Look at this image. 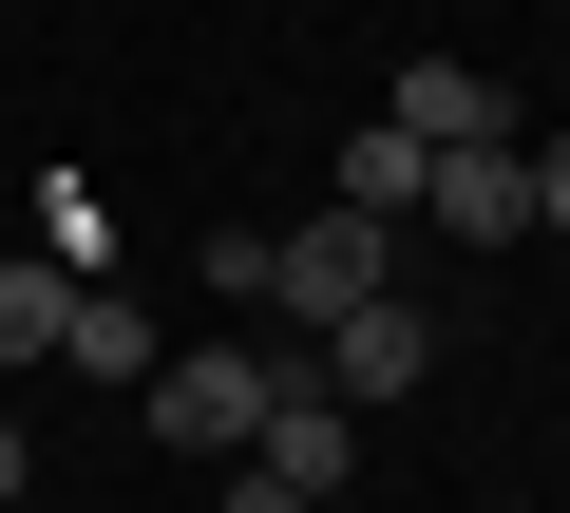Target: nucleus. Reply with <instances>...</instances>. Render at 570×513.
<instances>
[{
    "label": "nucleus",
    "instance_id": "obj_1",
    "mask_svg": "<svg viewBox=\"0 0 570 513\" xmlns=\"http://www.w3.org/2000/svg\"><path fill=\"white\" fill-rule=\"evenodd\" d=\"M266 381H285L266 343H153V381H134V418H153L171 456H247V437H266Z\"/></svg>",
    "mask_w": 570,
    "mask_h": 513
},
{
    "label": "nucleus",
    "instance_id": "obj_2",
    "mask_svg": "<svg viewBox=\"0 0 570 513\" xmlns=\"http://www.w3.org/2000/svg\"><path fill=\"white\" fill-rule=\"evenodd\" d=\"M381 286H400V228H362V209H324V228H266V305L305 324V343H324L343 305H381Z\"/></svg>",
    "mask_w": 570,
    "mask_h": 513
},
{
    "label": "nucleus",
    "instance_id": "obj_3",
    "mask_svg": "<svg viewBox=\"0 0 570 513\" xmlns=\"http://www.w3.org/2000/svg\"><path fill=\"white\" fill-rule=\"evenodd\" d=\"M305 381H324L343 418H362V399H419V381H438V305H400V286H381V305H343Z\"/></svg>",
    "mask_w": 570,
    "mask_h": 513
},
{
    "label": "nucleus",
    "instance_id": "obj_4",
    "mask_svg": "<svg viewBox=\"0 0 570 513\" xmlns=\"http://www.w3.org/2000/svg\"><path fill=\"white\" fill-rule=\"evenodd\" d=\"M381 134H419V152H532V134H513V96H494L475 58H400V96H381Z\"/></svg>",
    "mask_w": 570,
    "mask_h": 513
},
{
    "label": "nucleus",
    "instance_id": "obj_5",
    "mask_svg": "<svg viewBox=\"0 0 570 513\" xmlns=\"http://www.w3.org/2000/svg\"><path fill=\"white\" fill-rule=\"evenodd\" d=\"M419 228L438 247H532V152H438L419 171Z\"/></svg>",
    "mask_w": 570,
    "mask_h": 513
},
{
    "label": "nucleus",
    "instance_id": "obj_6",
    "mask_svg": "<svg viewBox=\"0 0 570 513\" xmlns=\"http://www.w3.org/2000/svg\"><path fill=\"white\" fill-rule=\"evenodd\" d=\"M343 456H362V437H343V399L285 362V381H266V437H247V475H285V494L324 513V494H343Z\"/></svg>",
    "mask_w": 570,
    "mask_h": 513
},
{
    "label": "nucleus",
    "instance_id": "obj_7",
    "mask_svg": "<svg viewBox=\"0 0 570 513\" xmlns=\"http://www.w3.org/2000/svg\"><path fill=\"white\" fill-rule=\"evenodd\" d=\"M58 381H115V399H134V381H153V305H134V286H77V305H58Z\"/></svg>",
    "mask_w": 570,
    "mask_h": 513
},
{
    "label": "nucleus",
    "instance_id": "obj_8",
    "mask_svg": "<svg viewBox=\"0 0 570 513\" xmlns=\"http://www.w3.org/2000/svg\"><path fill=\"white\" fill-rule=\"evenodd\" d=\"M58 305H77V286L20 247V267H0V381H39V362H58Z\"/></svg>",
    "mask_w": 570,
    "mask_h": 513
},
{
    "label": "nucleus",
    "instance_id": "obj_9",
    "mask_svg": "<svg viewBox=\"0 0 570 513\" xmlns=\"http://www.w3.org/2000/svg\"><path fill=\"white\" fill-rule=\"evenodd\" d=\"M419 171H438L419 134H343V209H362V228H400V209H419Z\"/></svg>",
    "mask_w": 570,
    "mask_h": 513
},
{
    "label": "nucleus",
    "instance_id": "obj_10",
    "mask_svg": "<svg viewBox=\"0 0 570 513\" xmlns=\"http://www.w3.org/2000/svg\"><path fill=\"white\" fill-rule=\"evenodd\" d=\"M532 228H551V247H570V134H551V152H532Z\"/></svg>",
    "mask_w": 570,
    "mask_h": 513
},
{
    "label": "nucleus",
    "instance_id": "obj_11",
    "mask_svg": "<svg viewBox=\"0 0 570 513\" xmlns=\"http://www.w3.org/2000/svg\"><path fill=\"white\" fill-rule=\"evenodd\" d=\"M228 513H305V494H285V475H247V456H228Z\"/></svg>",
    "mask_w": 570,
    "mask_h": 513
},
{
    "label": "nucleus",
    "instance_id": "obj_12",
    "mask_svg": "<svg viewBox=\"0 0 570 513\" xmlns=\"http://www.w3.org/2000/svg\"><path fill=\"white\" fill-rule=\"evenodd\" d=\"M0 494H20V399H0Z\"/></svg>",
    "mask_w": 570,
    "mask_h": 513
},
{
    "label": "nucleus",
    "instance_id": "obj_13",
    "mask_svg": "<svg viewBox=\"0 0 570 513\" xmlns=\"http://www.w3.org/2000/svg\"><path fill=\"white\" fill-rule=\"evenodd\" d=\"M324 513H362V494H324Z\"/></svg>",
    "mask_w": 570,
    "mask_h": 513
}]
</instances>
